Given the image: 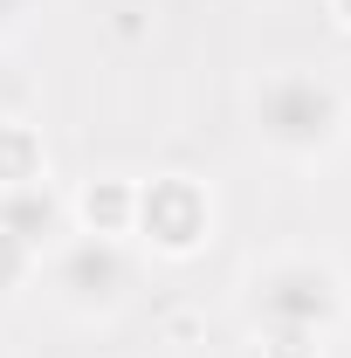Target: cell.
<instances>
[{
    "label": "cell",
    "instance_id": "6da1fadb",
    "mask_svg": "<svg viewBox=\"0 0 351 358\" xmlns=\"http://www.w3.org/2000/svg\"><path fill=\"white\" fill-rule=\"evenodd\" d=\"M241 310L268 338V358H310L345 317V275L317 255H268L241 282Z\"/></svg>",
    "mask_w": 351,
    "mask_h": 358
},
{
    "label": "cell",
    "instance_id": "7a4b0ae2",
    "mask_svg": "<svg viewBox=\"0 0 351 358\" xmlns=\"http://www.w3.org/2000/svg\"><path fill=\"white\" fill-rule=\"evenodd\" d=\"M255 138L289 166H317L351 138V96L317 69H275L255 83Z\"/></svg>",
    "mask_w": 351,
    "mask_h": 358
},
{
    "label": "cell",
    "instance_id": "3957f363",
    "mask_svg": "<svg viewBox=\"0 0 351 358\" xmlns=\"http://www.w3.org/2000/svg\"><path fill=\"white\" fill-rule=\"evenodd\" d=\"M124 282H131V268H124V248H117L110 234H83V241H69L62 262H55V289H62V303H69L76 317L117 310Z\"/></svg>",
    "mask_w": 351,
    "mask_h": 358
},
{
    "label": "cell",
    "instance_id": "277c9868",
    "mask_svg": "<svg viewBox=\"0 0 351 358\" xmlns=\"http://www.w3.org/2000/svg\"><path fill=\"white\" fill-rule=\"evenodd\" d=\"M138 227L166 248V255H186L207 241V193L186 186V179H152V193L138 200Z\"/></svg>",
    "mask_w": 351,
    "mask_h": 358
},
{
    "label": "cell",
    "instance_id": "5b68a950",
    "mask_svg": "<svg viewBox=\"0 0 351 358\" xmlns=\"http://www.w3.org/2000/svg\"><path fill=\"white\" fill-rule=\"evenodd\" d=\"M0 234H14L28 255L48 248L62 234V200L48 193V179H28V186H0Z\"/></svg>",
    "mask_w": 351,
    "mask_h": 358
},
{
    "label": "cell",
    "instance_id": "8992f818",
    "mask_svg": "<svg viewBox=\"0 0 351 358\" xmlns=\"http://www.w3.org/2000/svg\"><path fill=\"white\" fill-rule=\"evenodd\" d=\"M28 179H42V152L21 124H7L0 131V186H28Z\"/></svg>",
    "mask_w": 351,
    "mask_h": 358
},
{
    "label": "cell",
    "instance_id": "52a82bcc",
    "mask_svg": "<svg viewBox=\"0 0 351 358\" xmlns=\"http://www.w3.org/2000/svg\"><path fill=\"white\" fill-rule=\"evenodd\" d=\"M28 262H35V255H28L14 234H0V289H7V282H21V275H28Z\"/></svg>",
    "mask_w": 351,
    "mask_h": 358
},
{
    "label": "cell",
    "instance_id": "ba28073f",
    "mask_svg": "<svg viewBox=\"0 0 351 358\" xmlns=\"http://www.w3.org/2000/svg\"><path fill=\"white\" fill-rule=\"evenodd\" d=\"M21 14H28V0H0V28H14Z\"/></svg>",
    "mask_w": 351,
    "mask_h": 358
},
{
    "label": "cell",
    "instance_id": "9c48e42d",
    "mask_svg": "<svg viewBox=\"0 0 351 358\" xmlns=\"http://www.w3.org/2000/svg\"><path fill=\"white\" fill-rule=\"evenodd\" d=\"M331 14H338V21H345V28H351V0H331Z\"/></svg>",
    "mask_w": 351,
    "mask_h": 358
}]
</instances>
